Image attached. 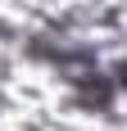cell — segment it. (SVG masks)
<instances>
[{
	"instance_id": "cell-1",
	"label": "cell",
	"mask_w": 127,
	"mask_h": 131,
	"mask_svg": "<svg viewBox=\"0 0 127 131\" xmlns=\"http://www.w3.org/2000/svg\"><path fill=\"white\" fill-rule=\"evenodd\" d=\"M123 86H127V68H123Z\"/></svg>"
}]
</instances>
